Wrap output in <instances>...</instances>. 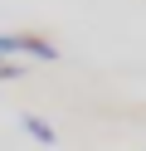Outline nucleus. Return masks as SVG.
Segmentation results:
<instances>
[{
	"instance_id": "2",
	"label": "nucleus",
	"mask_w": 146,
	"mask_h": 151,
	"mask_svg": "<svg viewBox=\"0 0 146 151\" xmlns=\"http://www.w3.org/2000/svg\"><path fill=\"white\" fill-rule=\"evenodd\" d=\"M19 127H24L29 137L39 141V146H58V132H54V122H44L39 112H24V117H19Z\"/></svg>"
},
{
	"instance_id": "1",
	"label": "nucleus",
	"mask_w": 146,
	"mask_h": 151,
	"mask_svg": "<svg viewBox=\"0 0 146 151\" xmlns=\"http://www.w3.org/2000/svg\"><path fill=\"white\" fill-rule=\"evenodd\" d=\"M10 54H29V59H39V63L58 59V49L49 39H39V34H0V63H5Z\"/></svg>"
}]
</instances>
